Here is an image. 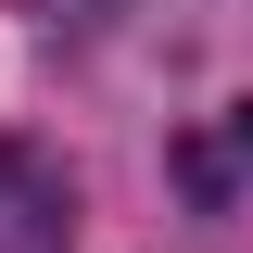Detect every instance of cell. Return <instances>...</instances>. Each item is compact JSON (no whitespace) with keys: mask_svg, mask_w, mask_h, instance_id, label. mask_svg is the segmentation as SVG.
<instances>
[{"mask_svg":"<svg viewBox=\"0 0 253 253\" xmlns=\"http://www.w3.org/2000/svg\"><path fill=\"white\" fill-rule=\"evenodd\" d=\"M0 253H76V177L38 139H0Z\"/></svg>","mask_w":253,"mask_h":253,"instance_id":"obj_1","label":"cell"},{"mask_svg":"<svg viewBox=\"0 0 253 253\" xmlns=\"http://www.w3.org/2000/svg\"><path fill=\"white\" fill-rule=\"evenodd\" d=\"M228 139H241V165H253V101H241V114H228Z\"/></svg>","mask_w":253,"mask_h":253,"instance_id":"obj_2","label":"cell"}]
</instances>
